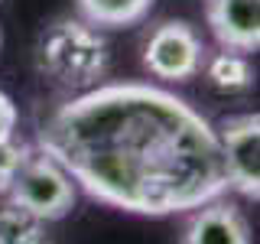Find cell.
I'll return each instance as SVG.
<instances>
[{
    "label": "cell",
    "instance_id": "cell-1",
    "mask_svg": "<svg viewBox=\"0 0 260 244\" xmlns=\"http://www.w3.org/2000/svg\"><path fill=\"white\" fill-rule=\"evenodd\" d=\"M36 146L94 202L169 218L228 192L215 124L150 81H101L39 120Z\"/></svg>",
    "mask_w": 260,
    "mask_h": 244
},
{
    "label": "cell",
    "instance_id": "cell-2",
    "mask_svg": "<svg viewBox=\"0 0 260 244\" xmlns=\"http://www.w3.org/2000/svg\"><path fill=\"white\" fill-rule=\"evenodd\" d=\"M36 69L46 81L72 95L101 85L111 69V46L81 16H59L36 39Z\"/></svg>",
    "mask_w": 260,
    "mask_h": 244
},
{
    "label": "cell",
    "instance_id": "cell-3",
    "mask_svg": "<svg viewBox=\"0 0 260 244\" xmlns=\"http://www.w3.org/2000/svg\"><path fill=\"white\" fill-rule=\"evenodd\" d=\"M4 202L36 215L39 222L52 225V222H62V218H69L75 211L78 186L72 182V176L62 169L59 160H52L49 153H43L32 143L23 166L16 169L10 189L4 192Z\"/></svg>",
    "mask_w": 260,
    "mask_h": 244
},
{
    "label": "cell",
    "instance_id": "cell-4",
    "mask_svg": "<svg viewBox=\"0 0 260 244\" xmlns=\"http://www.w3.org/2000/svg\"><path fill=\"white\" fill-rule=\"evenodd\" d=\"M205 55V39L189 20H159L143 39L140 62L153 78L169 81V85H185L202 72Z\"/></svg>",
    "mask_w": 260,
    "mask_h": 244
},
{
    "label": "cell",
    "instance_id": "cell-5",
    "mask_svg": "<svg viewBox=\"0 0 260 244\" xmlns=\"http://www.w3.org/2000/svg\"><path fill=\"white\" fill-rule=\"evenodd\" d=\"M224 186L241 199H260V117L257 111L228 114L215 124Z\"/></svg>",
    "mask_w": 260,
    "mask_h": 244
},
{
    "label": "cell",
    "instance_id": "cell-6",
    "mask_svg": "<svg viewBox=\"0 0 260 244\" xmlns=\"http://www.w3.org/2000/svg\"><path fill=\"white\" fill-rule=\"evenodd\" d=\"M179 244H254L247 215L224 195L185 211Z\"/></svg>",
    "mask_w": 260,
    "mask_h": 244
},
{
    "label": "cell",
    "instance_id": "cell-7",
    "mask_svg": "<svg viewBox=\"0 0 260 244\" xmlns=\"http://www.w3.org/2000/svg\"><path fill=\"white\" fill-rule=\"evenodd\" d=\"M205 23L215 43L231 52H257L260 0H205Z\"/></svg>",
    "mask_w": 260,
    "mask_h": 244
},
{
    "label": "cell",
    "instance_id": "cell-8",
    "mask_svg": "<svg viewBox=\"0 0 260 244\" xmlns=\"http://www.w3.org/2000/svg\"><path fill=\"white\" fill-rule=\"evenodd\" d=\"M156 0H75L78 16L94 29H130L150 16Z\"/></svg>",
    "mask_w": 260,
    "mask_h": 244
},
{
    "label": "cell",
    "instance_id": "cell-9",
    "mask_svg": "<svg viewBox=\"0 0 260 244\" xmlns=\"http://www.w3.org/2000/svg\"><path fill=\"white\" fill-rule=\"evenodd\" d=\"M202 72H205L208 85L221 95H244L254 88V65H250V55L244 52L218 49V52L205 55Z\"/></svg>",
    "mask_w": 260,
    "mask_h": 244
},
{
    "label": "cell",
    "instance_id": "cell-10",
    "mask_svg": "<svg viewBox=\"0 0 260 244\" xmlns=\"http://www.w3.org/2000/svg\"><path fill=\"white\" fill-rule=\"evenodd\" d=\"M0 244H55V241L46 222L4 202L0 205Z\"/></svg>",
    "mask_w": 260,
    "mask_h": 244
},
{
    "label": "cell",
    "instance_id": "cell-11",
    "mask_svg": "<svg viewBox=\"0 0 260 244\" xmlns=\"http://www.w3.org/2000/svg\"><path fill=\"white\" fill-rule=\"evenodd\" d=\"M29 150H32V143L20 140V134L0 143V195L10 189V182H13L16 169L23 166V160H26V153H29Z\"/></svg>",
    "mask_w": 260,
    "mask_h": 244
},
{
    "label": "cell",
    "instance_id": "cell-12",
    "mask_svg": "<svg viewBox=\"0 0 260 244\" xmlns=\"http://www.w3.org/2000/svg\"><path fill=\"white\" fill-rule=\"evenodd\" d=\"M16 127H20V111H16V101L0 88V143L16 137Z\"/></svg>",
    "mask_w": 260,
    "mask_h": 244
},
{
    "label": "cell",
    "instance_id": "cell-13",
    "mask_svg": "<svg viewBox=\"0 0 260 244\" xmlns=\"http://www.w3.org/2000/svg\"><path fill=\"white\" fill-rule=\"evenodd\" d=\"M0 46H4V33H0Z\"/></svg>",
    "mask_w": 260,
    "mask_h": 244
}]
</instances>
